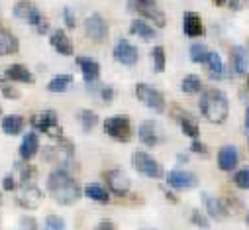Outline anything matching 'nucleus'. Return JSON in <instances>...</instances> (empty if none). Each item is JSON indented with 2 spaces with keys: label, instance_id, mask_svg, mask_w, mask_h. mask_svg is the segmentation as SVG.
Returning <instances> with one entry per match:
<instances>
[{
  "label": "nucleus",
  "instance_id": "nucleus-1",
  "mask_svg": "<svg viewBox=\"0 0 249 230\" xmlns=\"http://www.w3.org/2000/svg\"><path fill=\"white\" fill-rule=\"evenodd\" d=\"M47 193L59 205H73L81 197V189L77 181L65 169H53L47 177Z\"/></svg>",
  "mask_w": 249,
  "mask_h": 230
},
{
  "label": "nucleus",
  "instance_id": "nucleus-2",
  "mask_svg": "<svg viewBox=\"0 0 249 230\" xmlns=\"http://www.w3.org/2000/svg\"><path fill=\"white\" fill-rule=\"evenodd\" d=\"M198 106H200L202 116L212 124H222L228 118V112H230L228 98L220 89H206L200 96Z\"/></svg>",
  "mask_w": 249,
  "mask_h": 230
},
{
  "label": "nucleus",
  "instance_id": "nucleus-3",
  "mask_svg": "<svg viewBox=\"0 0 249 230\" xmlns=\"http://www.w3.org/2000/svg\"><path fill=\"white\" fill-rule=\"evenodd\" d=\"M128 8L132 12H138L140 16L151 20L157 28H163L165 26V14L163 10L155 4V0H128Z\"/></svg>",
  "mask_w": 249,
  "mask_h": 230
},
{
  "label": "nucleus",
  "instance_id": "nucleus-4",
  "mask_svg": "<svg viewBox=\"0 0 249 230\" xmlns=\"http://www.w3.org/2000/svg\"><path fill=\"white\" fill-rule=\"evenodd\" d=\"M104 132L114 138L116 142H130L132 138V124L128 116H112L104 120Z\"/></svg>",
  "mask_w": 249,
  "mask_h": 230
},
{
  "label": "nucleus",
  "instance_id": "nucleus-5",
  "mask_svg": "<svg viewBox=\"0 0 249 230\" xmlns=\"http://www.w3.org/2000/svg\"><path fill=\"white\" fill-rule=\"evenodd\" d=\"M132 165H134V169L138 171V173H142V175H145V177H151V179L163 177L161 165H159L149 153H145V152H134V155H132Z\"/></svg>",
  "mask_w": 249,
  "mask_h": 230
},
{
  "label": "nucleus",
  "instance_id": "nucleus-6",
  "mask_svg": "<svg viewBox=\"0 0 249 230\" xmlns=\"http://www.w3.org/2000/svg\"><path fill=\"white\" fill-rule=\"evenodd\" d=\"M73 144L67 142V140H57V144H51L43 150V157L45 161L49 163H59V165H63V163H69L73 159Z\"/></svg>",
  "mask_w": 249,
  "mask_h": 230
},
{
  "label": "nucleus",
  "instance_id": "nucleus-7",
  "mask_svg": "<svg viewBox=\"0 0 249 230\" xmlns=\"http://www.w3.org/2000/svg\"><path fill=\"white\" fill-rule=\"evenodd\" d=\"M32 126L36 130H41L49 136H57L61 138V128H59V120H57V114L53 110H41V112H36L34 116L30 118Z\"/></svg>",
  "mask_w": 249,
  "mask_h": 230
},
{
  "label": "nucleus",
  "instance_id": "nucleus-8",
  "mask_svg": "<svg viewBox=\"0 0 249 230\" xmlns=\"http://www.w3.org/2000/svg\"><path fill=\"white\" fill-rule=\"evenodd\" d=\"M136 96H138L147 108H151V110H155V112H165V98H163V95H161L157 89H153L151 85L140 83V85L136 87Z\"/></svg>",
  "mask_w": 249,
  "mask_h": 230
},
{
  "label": "nucleus",
  "instance_id": "nucleus-9",
  "mask_svg": "<svg viewBox=\"0 0 249 230\" xmlns=\"http://www.w3.org/2000/svg\"><path fill=\"white\" fill-rule=\"evenodd\" d=\"M85 32L92 41L100 43V41H104L108 38V24L100 14H92L85 22Z\"/></svg>",
  "mask_w": 249,
  "mask_h": 230
},
{
  "label": "nucleus",
  "instance_id": "nucleus-10",
  "mask_svg": "<svg viewBox=\"0 0 249 230\" xmlns=\"http://www.w3.org/2000/svg\"><path fill=\"white\" fill-rule=\"evenodd\" d=\"M167 183L173 189H193L198 185V179L191 171H182V169H173L167 173Z\"/></svg>",
  "mask_w": 249,
  "mask_h": 230
},
{
  "label": "nucleus",
  "instance_id": "nucleus-11",
  "mask_svg": "<svg viewBox=\"0 0 249 230\" xmlns=\"http://www.w3.org/2000/svg\"><path fill=\"white\" fill-rule=\"evenodd\" d=\"M112 53H114V59L120 61L122 65H136L138 61V49L128 39H118Z\"/></svg>",
  "mask_w": 249,
  "mask_h": 230
},
{
  "label": "nucleus",
  "instance_id": "nucleus-12",
  "mask_svg": "<svg viewBox=\"0 0 249 230\" xmlns=\"http://www.w3.org/2000/svg\"><path fill=\"white\" fill-rule=\"evenodd\" d=\"M106 183L110 187V191H114L116 195H128L130 191V179L126 173H122L120 169H110L104 173Z\"/></svg>",
  "mask_w": 249,
  "mask_h": 230
},
{
  "label": "nucleus",
  "instance_id": "nucleus-13",
  "mask_svg": "<svg viewBox=\"0 0 249 230\" xmlns=\"http://www.w3.org/2000/svg\"><path fill=\"white\" fill-rule=\"evenodd\" d=\"M14 16L26 20L28 24H32V26H36V28L43 22L41 12H39L32 2H24V0H22V2H16V6H14Z\"/></svg>",
  "mask_w": 249,
  "mask_h": 230
},
{
  "label": "nucleus",
  "instance_id": "nucleus-14",
  "mask_svg": "<svg viewBox=\"0 0 249 230\" xmlns=\"http://www.w3.org/2000/svg\"><path fill=\"white\" fill-rule=\"evenodd\" d=\"M77 65H79V69H81L87 85H92V83L98 81V77H100V65H98V61L92 59V57H87V55L77 57Z\"/></svg>",
  "mask_w": 249,
  "mask_h": 230
},
{
  "label": "nucleus",
  "instance_id": "nucleus-15",
  "mask_svg": "<svg viewBox=\"0 0 249 230\" xmlns=\"http://www.w3.org/2000/svg\"><path fill=\"white\" fill-rule=\"evenodd\" d=\"M173 116L177 118V122H178V126H180V130H182V134H186V136H191V138H198V124H196V120L191 116L186 110H180V108H177L175 106V112H173Z\"/></svg>",
  "mask_w": 249,
  "mask_h": 230
},
{
  "label": "nucleus",
  "instance_id": "nucleus-16",
  "mask_svg": "<svg viewBox=\"0 0 249 230\" xmlns=\"http://www.w3.org/2000/svg\"><path fill=\"white\" fill-rule=\"evenodd\" d=\"M43 195L36 185H20V193H18V203L26 209H36L41 203Z\"/></svg>",
  "mask_w": 249,
  "mask_h": 230
},
{
  "label": "nucleus",
  "instance_id": "nucleus-17",
  "mask_svg": "<svg viewBox=\"0 0 249 230\" xmlns=\"http://www.w3.org/2000/svg\"><path fill=\"white\" fill-rule=\"evenodd\" d=\"M237 161H239V153H237L235 146L220 148V152H218V167L222 171H233L237 167Z\"/></svg>",
  "mask_w": 249,
  "mask_h": 230
},
{
  "label": "nucleus",
  "instance_id": "nucleus-18",
  "mask_svg": "<svg viewBox=\"0 0 249 230\" xmlns=\"http://www.w3.org/2000/svg\"><path fill=\"white\" fill-rule=\"evenodd\" d=\"M49 43H51L53 49H55L57 53H61V55H73V43H71V39L67 38V34H65L63 30L51 32Z\"/></svg>",
  "mask_w": 249,
  "mask_h": 230
},
{
  "label": "nucleus",
  "instance_id": "nucleus-19",
  "mask_svg": "<svg viewBox=\"0 0 249 230\" xmlns=\"http://www.w3.org/2000/svg\"><path fill=\"white\" fill-rule=\"evenodd\" d=\"M18 152H20V157H22L24 161L32 159V157L39 152V138H37V134H36V132H28V134L24 136V140H22Z\"/></svg>",
  "mask_w": 249,
  "mask_h": 230
},
{
  "label": "nucleus",
  "instance_id": "nucleus-20",
  "mask_svg": "<svg viewBox=\"0 0 249 230\" xmlns=\"http://www.w3.org/2000/svg\"><path fill=\"white\" fill-rule=\"evenodd\" d=\"M182 30L189 38L202 36V20L196 12H184L182 16Z\"/></svg>",
  "mask_w": 249,
  "mask_h": 230
},
{
  "label": "nucleus",
  "instance_id": "nucleus-21",
  "mask_svg": "<svg viewBox=\"0 0 249 230\" xmlns=\"http://www.w3.org/2000/svg\"><path fill=\"white\" fill-rule=\"evenodd\" d=\"M138 134H140L142 144H145V146H157V144H159V128H157V124L151 122V120L142 122Z\"/></svg>",
  "mask_w": 249,
  "mask_h": 230
},
{
  "label": "nucleus",
  "instance_id": "nucleus-22",
  "mask_svg": "<svg viewBox=\"0 0 249 230\" xmlns=\"http://www.w3.org/2000/svg\"><path fill=\"white\" fill-rule=\"evenodd\" d=\"M18 49H20L18 38L12 32H8L6 28H2V32H0V53L12 55V53H18Z\"/></svg>",
  "mask_w": 249,
  "mask_h": 230
},
{
  "label": "nucleus",
  "instance_id": "nucleus-23",
  "mask_svg": "<svg viewBox=\"0 0 249 230\" xmlns=\"http://www.w3.org/2000/svg\"><path fill=\"white\" fill-rule=\"evenodd\" d=\"M231 67L235 75H243L249 67V55L243 47H233L231 49Z\"/></svg>",
  "mask_w": 249,
  "mask_h": 230
},
{
  "label": "nucleus",
  "instance_id": "nucleus-24",
  "mask_svg": "<svg viewBox=\"0 0 249 230\" xmlns=\"http://www.w3.org/2000/svg\"><path fill=\"white\" fill-rule=\"evenodd\" d=\"M202 203L206 207V212L214 218H222V216L228 214V207H224V203L220 199H214L208 193H202Z\"/></svg>",
  "mask_w": 249,
  "mask_h": 230
},
{
  "label": "nucleus",
  "instance_id": "nucleus-25",
  "mask_svg": "<svg viewBox=\"0 0 249 230\" xmlns=\"http://www.w3.org/2000/svg\"><path fill=\"white\" fill-rule=\"evenodd\" d=\"M6 79L10 81H18V83H26V85H32L34 83V75L20 63H14L6 69Z\"/></svg>",
  "mask_w": 249,
  "mask_h": 230
},
{
  "label": "nucleus",
  "instance_id": "nucleus-26",
  "mask_svg": "<svg viewBox=\"0 0 249 230\" xmlns=\"http://www.w3.org/2000/svg\"><path fill=\"white\" fill-rule=\"evenodd\" d=\"M130 32H132L134 36L142 38V39H155V38H157L155 30H153L147 22H143V20H134V22L130 24Z\"/></svg>",
  "mask_w": 249,
  "mask_h": 230
},
{
  "label": "nucleus",
  "instance_id": "nucleus-27",
  "mask_svg": "<svg viewBox=\"0 0 249 230\" xmlns=\"http://www.w3.org/2000/svg\"><path fill=\"white\" fill-rule=\"evenodd\" d=\"M206 71L212 79H222L224 77V63H222V57L216 51H210V57L206 61Z\"/></svg>",
  "mask_w": 249,
  "mask_h": 230
},
{
  "label": "nucleus",
  "instance_id": "nucleus-28",
  "mask_svg": "<svg viewBox=\"0 0 249 230\" xmlns=\"http://www.w3.org/2000/svg\"><path fill=\"white\" fill-rule=\"evenodd\" d=\"M24 128V118L22 116H16V114H8V116L2 118V130L4 134H10V136H16L20 134Z\"/></svg>",
  "mask_w": 249,
  "mask_h": 230
},
{
  "label": "nucleus",
  "instance_id": "nucleus-29",
  "mask_svg": "<svg viewBox=\"0 0 249 230\" xmlns=\"http://www.w3.org/2000/svg\"><path fill=\"white\" fill-rule=\"evenodd\" d=\"M71 83H73V75H55L47 83V91L49 93H65Z\"/></svg>",
  "mask_w": 249,
  "mask_h": 230
},
{
  "label": "nucleus",
  "instance_id": "nucleus-30",
  "mask_svg": "<svg viewBox=\"0 0 249 230\" xmlns=\"http://www.w3.org/2000/svg\"><path fill=\"white\" fill-rule=\"evenodd\" d=\"M85 195H87L89 199L96 201V203H108V201H110L108 191H106L102 185H98V183H89V185L85 187Z\"/></svg>",
  "mask_w": 249,
  "mask_h": 230
},
{
  "label": "nucleus",
  "instance_id": "nucleus-31",
  "mask_svg": "<svg viewBox=\"0 0 249 230\" xmlns=\"http://www.w3.org/2000/svg\"><path fill=\"white\" fill-rule=\"evenodd\" d=\"M189 53H191V61H195V63H206L210 57V51L204 43H193Z\"/></svg>",
  "mask_w": 249,
  "mask_h": 230
},
{
  "label": "nucleus",
  "instance_id": "nucleus-32",
  "mask_svg": "<svg viewBox=\"0 0 249 230\" xmlns=\"http://www.w3.org/2000/svg\"><path fill=\"white\" fill-rule=\"evenodd\" d=\"M180 89L182 93H189V95H195L198 91H202V81L198 75H186L180 83Z\"/></svg>",
  "mask_w": 249,
  "mask_h": 230
},
{
  "label": "nucleus",
  "instance_id": "nucleus-33",
  "mask_svg": "<svg viewBox=\"0 0 249 230\" xmlns=\"http://www.w3.org/2000/svg\"><path fill=\"white\" fill-rule=\"evenodd\" d=\"M79 120H81V126H83L87 132L92 130V128L98 124V116H96L94 110H81V112H79Z\"/></svg>",
  "mask_w": 249,
  "mask_h": 230
},
{
  "label": "nucleus",
  "instance_id": "nucleus-34",
  "mask_svg": "<svg viewBox=\"0 0 249 230\" xmlns=\"http://www.w3.org/2000/svg\"><path fill=\"white\" fill-rule=\"evenodd\" d=\"M151 57H153V67H155V71H157V73H163V71H165V49H163L161 45L153 47Z\"/></svg>",
  "mask_w": 249,
  "mask_h": 230
},
{
  "label": "nucleus",
  "instance_id": "nucleus-35",
  "mask_svg": "<svg viewBox=\"0 0 249 230\" xmlns=\"http://www.w3.org/2000/svg\"><path fill=\"white\" fill-rule=\"evenodd\" d=\"M43 230H65V220L57 214H49V216H45Z\"/></svg>",
  "mask_w": 249,
  "mask_h": 230
},
{
  "label": "nucleus",
  "instance_id": "nucleus-36",
  "mask_svg": "<svg viewBox=\"0 0 249 230\" xmlns=\"http://www.w3.org/2000/svg\"><path fill=\"white\" fill-rule=\"evenodd\" d=\"M233 181H235V185L239 189H249V167L239 169L237 173L233 175Z\"/></svg>",
  "mask_w": 249,
  "mask_h": 230
},
{
  "label": "nucleus",
  "instance_id": "nucleus-37",
  "mask_svg": "<svg viewBox=\"0 0 249 230\" xmlns=\"http://www.w3.org/2000/svg\"><path fill=\"white\" fill-rule=\"evenodd\" d=\"M191 220H193L195 226H198V228H202V230H208V228H210L208 218H206L202 212H198V211H193V212H191Z\"/></svg>",
  "mask_w": 249,
  "mask_h": 230
},
{
  "label": "nucleus",
  "instance_id": "nucleus-38",
  "mask_svg": "<svg viewBox=\"0 0 249 230\" xmlns=\"http://www.w3.org/2000/svg\"><path fill=\"white\" fill-rule=\"evenodd\" d=\"M2 95H4V98H12V100H16V98H20V91H16L12 85H8V83H2Z\"/></svg>",
  "mask_w": 249,
  "mask_h": 230
},
{
  "label": "nucleus",
  "instance_id": "nucleus-39",
  "mask_svg": "<svg viewBox=\"0 0 249 230\" xmlns=\"http://www.w3.org/2000/svg\"><path fill=\"white\" fill-rule=\"evenodd\" d=\"M63 18H65V26L67 28H75V14L71 12V8L63 10Z\"/></svg>",
  "mask_w": 249,
  "mask_h": 230
},
{
  "label": "nucleus",
  "instance_id": "nucleus-40",
  "mask_svg": "<svg viewBox=\"0 0 249 230\" xmlns=\"http://www.w3.org/2000/svg\"><path fill=\"white\" fill-rule=\"evenodd\" d=\"M14 187H16V181H14V177L8 173V175H4V179H2V189L4 191H14Z\"/></svg>",
  "mask_w": 249,
  "mask_h": 230
},
{
  "label": "nucleus",
  "instance_id": "nucleus-41",
  "mask_svg": "<svg viewBox=\"0 0 249 230\" xmlns=\"http://www.w3.org/2000/svg\"><path fill=\"white\" fill-rule=\"evenodd\" d=\"M191 152H195V153H208V148H206L202 142L195 140V142L191 144Z\"/></svg>",
  "mask_w": 249,
  "mask_h": 230
},
{
  "label": "nucleus",
  "instance_id": "nucleus-42",
  "mask_svg": "<svg viewBox=\"0 0 249 230\" xmlns=\"http://www.w3.org/2000/svg\"><path fill=\"white\" fill-rule=\"evenodd\" d=\"M94 230H116V226H114V222H112L110 218H104V220H100V222L96 224Z\"/></svg>",
  "mask_w": 249,
  "mask_h": 230
},
{
  "label": "nucleus",
  "instance_id": "nucleus-43",
  "mask_svg": "<svg viewBox=\"0 0 249 230\" xmlns=\"http://www.w3.org/2000/svg\"><path fill=\"white\" fill-rule=\"evenodd\" d=\"M100 95H102V100H104V102H112V100H114V89H112V87H104V89L100 91Z\"/></svg>",
  "mask_w": 249,
  "mask_h": 230
},
{
  "label": "nucleus",
  "instance_id": "nucleus-44",
  "mask_svg": "<svg viewBox=\"0 0 249 230\" xmlns=\"http://www.w3.org/2000/svg\"><path fill=\"white\" fill-rule=\"evenodd\" d=\"M20 226H22V230H37L34 218H22V220H20Z\"/></svg>",
  "mask_w": 249,
  "mask_h": 230
},
{
  "label": "nucleus",
  "instance_id": "nucleus-45",
  "mask_svg": "<svg viewBox=\"0 0 249 230\" xmlns=\"http://www.w3.org/2000/svg\"><path fill=\"white\" fill-rule=\"evenodd\" d=\"M36 30H37V32H39V34H45V32H47V22H45V20H43V22H41V24H39V26H37V28H36Z\"/></svg>",
  "mask_w": 249,
  "mask_h": 230
},
{
  "label": "nucleus",
  "instance_id": "nucleus-46",
  "mask_svg": "<svg viewBox=\"0 0 249 230\" xmlns=\"http://www.w3.org/2000/svg\"><path fill=\"white\" fill-rule=\"evenodd\" d=\"M177 159H178V163H186V161H189V155H182V153H178V155H177Z\"/></svg>",
  "mask_w": 249,
  "mask_h": 230
},
{
  "label": "nucleus",
  "instance_id": "nucleus-47",
  "mask_svg": "<svg viewBox=\"0 0 249 230\" xmlns=\"http://www.w3.org/2000/svg\"><path fill=\"white\" fill-rule=\"evenodd\" d=\"M245 132H249V108L245 110Z\"/></svg>",
  "mask_w": 249,
  "mask_h": 230
},
{
  "label": "nucleus",
  "instance_id": "nucleus-48",
  "mask_svg": "<svg viewBox=\"0 0 249 230\" xmlns=\"http://www.w3.org/2000/svg\"><path fill=\"white\" fill-rule=\"evenodd\" d=\"M230 6H231L233 10H237V8H239V0H230Z\"/></svg>",
  "mask_w": 249,
  "mask_h": 230
},
{
  "label": "nucleus",
  "instance_id": "nucleus-49",
  "mask_svg": "<svg viewBox=\"0 0 249 230\" xmlns=\"http://www.w3.org/2000/svg\"><path fill=\"white\" fill-rule=\"evenodd\" d=\"M165 197H167L169 201H177V199H175V195H173V193H169V191H165Z\"/></svg>",
  "mask_w": 249,
  "mask_h": 230
},
{
  "label": "nucleus",
  "instance_id": "nucleus-50",
  "mask_svg": "<svg viewBox=\"0 0 249 230\" xmlns=\"http://www.w3.org/2000/svg\"><path fill=\"white\" fill-rule=\"evenodd\" d=\"M214 2H216V4H218V6H222V4H224V2H226V0H214Z\"/></svg>",
  "mask_w": 249,
  "mask_h": 230
},
{
  "label": "nucleus",
  "instance_id": "nucleus-51",
  "mask_svg": "<svg viewBox=\"0 0 249 230\" xmlns=\"http://www.w3.org/2000/svg\"><path fill=\"white\" fill-rule=\"evenodd\" d=\"M247 222H249V216H247Z\"/></svg>",
  "mask_w": 249,
  "mask_h": 230
},
{
  "label": "nucleus",
  "instance_id": "nucleus-52",
  "mask_svg": "<svg viewBox=\"0 0 249 230\" xmlns=\"http://www.w3.org/2000/svg\"><path fill=\"white\" fill-rule=\"evenodd\" d=\"M247 83H249V77H247Z\"/></svg>",
  "mask_w": 249,
  "mask_h": 230
},
{
  "label": "nucleus",
  "instance_id": "nucleus-53",
  "mask_svg": "<svg viewBox=\"0 0 249 230\" xmlns=\"http://www.w3.org/2000/svg\"><path fill=\"white\" fill-rule=\"evenodd\" d=\"M247 134H249V132H247Z\"/></svg>",
  "mask_w": 249,
  "mask_h": 230
}]
</instances>
